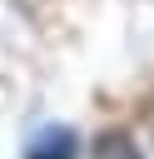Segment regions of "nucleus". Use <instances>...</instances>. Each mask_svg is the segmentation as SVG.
Returning <instances> with one entry per match:
<instances>
[{"mask_svg": "<svg viewBox=\"0 0 154 159\" xmlns=\"http://www.w3.org/2000/svg\"><path fill=\"white\" fill-rule=\"evenodd\" d=\"M25 159H75V134L70 129H40L35 139H30V149H25Z\"/></svg>", "mask_w": 154, "mask_h": 159, "instance_id": "nucleus-1", "label": "nucleus"}, {"mask_svg": "<svg viewBox=\"0 0 154 159\" xmlns=\"http://www.w3.org/2000/svg\"><path fill=\"white\" fill-rule=\"evenodd\" d=\"M94 159H139L134 134H124V129H104V134L94 139Z\"/></svg>", "mask_w": 154, "mask_h": 159, "instance_id": "nucleus-2", "label": "nucleus"}]
</instances>
